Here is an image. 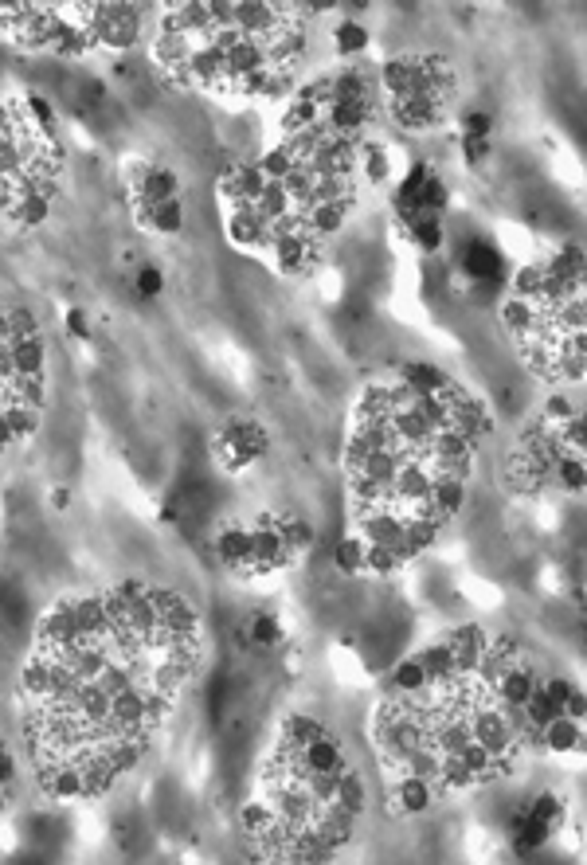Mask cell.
Segmentation results:
<instances>
[{"instance_id": "1", "label": "cell", "mask_w": 587, "mask_h": 865, "mask_svg": "<svg viewBox=\"0 0 587 865\" xmlns=\"http://www.w3.org/2000/svg\"><path fill=\"white\" fill-rule=\"evenodd\" d=\"M267 451H271V435L259 423H251V419H227L224 431L212 443V455H216V462L224 466L227 474L247 470L251 462H259Z\"/></svg>"}, {"instance_id": "2", "label": "cell", "mask_w": 587, "mask_h": 865, "mask_svg": "<svg viewBox=\"0 0 587 865\" xmlns=\"http://www.w3.org/2000/svg\"><path fill=\"white\" fill-rule=\"evenodd\" d=\"M294 556L290 548L282 545V533L274 525V517H263L255 529H251V576H267V572H278L286 568Z\"/></svg>"}, {"instance_id": "3", "label": "cell", "mask_w": 587, "mask_h": 865, "mask_svg": "<svg viewBox=\"0 0 587 865\" xmlns=\"http://www.w3.org/2000/svg\"><path fill=\"white\" fill-rule=\"evenodd\" d=\"M462 274L470 278V286L497 290L501 278H505V259H501V251L490 247L486 239H474V243H466V251H462Z\"/></svg>"}, {"instance_id": "4", "label": "cell", "mask_w": 587, "mask_h": 865, "mask_svg": "<svg viewBox=\"0 0 587 865\" xmlns=\"http://www.w3.org/2000/svg\"><path fill=\"white\" fill-rule=\"evenodd\" d=\"M40 787H44L51 799H59V803H79V799H87L79 760H40Z\"/></svg>"}, {"instance_id": "5", "label": "cell", "mask_w": 587, "mask_h": 865, "mask_svg": "<svg viewBox=\"0 0 587 865\" xmlns=\"http://www.w3.org/2000/svg\"><path fill=\"white\" fill-rule=\"evenodd\" d=\"M443 642H447V650H451L458 674H478L482 654H486V646H490V635H486L482 627H474V623H462V627H451V631L443 635Z\"/></svg>"}, {"instance_id": "6", "label": "cell", "mask_w": 587, "mask_h": 865, "mask_svg": "<svg viewBox=\"0 0 587 865\" xmlns=\"http://www.w3.org/2000/svg\"><path fill=\"white\" fill-rule=\"evenodd\" d=\"M392 106V118L411 130V134H423V130H435L439 122H443V114H447V102H439V98H427V94H411V98H396V102H388Z\"/></svg>"}, {"instance_id": "7", "label": "cell", "mask_w": 587, "mask_h": 865, "mask_svg": "<svg viewBox=\"0 0 587 865\" xmlns=\"http://www.w3.org/2000/svg\"><path fill=\"white\" fill-rule=\"evenodd\" d=\"M224 231L239 251H267V243H271V228L251 208H227Z\"/></svg>"}, {"instance_id": "8", "label": "cell", "mask_w": 587, "mask_h": 865, "mask_svg": "<svg viewBox=\"0 0 587 865\" xmlns=\"http://www.w3.org/2000/svg\"><path fill=\"white\" fill-rule=\"evenodd\" d=\"M216 556L220 564L239 572V576H251V529L247 525H224L216 533Z\"/></svg>"}, {"instance_id": "9", "label": "cell", "mask_w": 587, "mask_h": 865, "mask_svg": "<svg viewBox=\"0 0 587 865\" xmlns=\"http://www.w3.org/2000/svg\"><path fill=\"white\" fill-rule=\"evenodd\" d=\"M435 803V787L419 775H396L392 779V811L400 815H423Z\"/></svg>"}, {"instance_id": "10", "label": "cell", "mask_w": 587, "mask_h": 865, "mask_svg": "<svg viewBox=\"0 0 587 865\" xmlns=\"http://www.w3.org/2000/svg\"><path fill=\"white\" fill-rule=\"evenodd\" d=\"M8 357H12L16 380H24V376H44L47 372V345L40 333H36V337H12V341H8Z\"/></svg>"}, {"instance_id": "11", "label": "cell", "mask_w": 587, "mask_h": 865, "mask_svg": "<svg viewBox=\"0 0 587 865\" xmlns=\"http://www.w3.org/2000/svg\"><path fill=\"white\" fill-rule=\"evenodd\" d=\"M537 744H544V748H548V752H556V756L580 752V748H584V721L556 717V721H548V725L537 732Z\"/></svg>"}, {"instance_id": "12", "label": "cell", "mask_w": 587, "mask_h": 865, "mask_svg": "<svg viewBox=\"0 0 587 865\" xmlns=\"http://www.w3.org/2000/svg\"><path fill=\"white\" fill-rule=\"evenodd\" d=\"M134 212H137V220L149 231H157V235H177V231L184 228L181 200H161V204H141V200H134Z\"/></svg>"}, {"instance_id": "13", "label": "cell", "mask_w": 587, "mask_h": 865, "mask_svg": "<svg viewBox=\"0 0 587 865\" xmlns=\"http://www.w3.org/2000/svg\"><path fill=\"white\" fill-rule=\"evenodd\" d=\"M396 380H400L404 388H411V392H419V396H439V392H447V388L454 384L443 368L423 365V361H407V365L400 368Z\"/></svg>"}, {"instance_id": "14", "label": "cell", "mask_w": 587, "mask_h": 865, "mask_svg": "<svg viewBox=\"0 0 587 865\" xmlns=\"http://www.w3.org/2000/svg\"><path fill=\"white\" fill-rule=\"evenodd\" d=\"M177 192H181L177 173L153 165V169L145 173V181L134 188V200H141V204H161V200H177Z\"/></svg>"}, {"instance_id": "15", "label": "cell", "mask_w": 587, "mask_h": 865, "mask_svg": "<svg viewBox=\"0 0 587 865\" xmlns=\"http://www.w3.org/2000/svg\"><path fill=\"white\" fill-rule=\"evenodd\" d=\"M407 235H411V243L419 247V251H427V255H435V251H443V243H447V235H443V216H427V212H415V216H407Z\"/></svg>"}, {"instance_id": "16", "label": "cell", "mask_w": 587, "mask_h": 865, "mask_svg": "<svg viewBox=\"0 0 587 865\" xmlns=\"http://www.w3.org/2000/svg\"><path fill=\"white\" fill-rule=\"evenodd\" d=\"M548 838H552V830H548L544 822L533 819V815H517L513 826H509V842H513V850H517L521 858L533 854V850H541Z\"/></svg>"}, {"instance_id": "17", "label": "cell", "mask_w": 587, "mask_h": 865, "mask_svg": "<svg viewBox=\"0 0 587 865\" xmlns=\"http://www.w3.org/2000/svg\"><path fill=\"white\" fill-rule=\"evenodd\" d=\"M325 725L310 717V713H290V717H282V725H278V744L282 748H302V744H310L314 736H321Z\"/></svg>"}, {"instance_id": "18", "label": "cell", "mask_w": 587, "mask_h": 865, "mask_svg": "<svg viewBox=\"0 0 587 865\" xmlns=\"http://www.w3.org/2000/svg\"><path fill=\"white\" fill-rule=\"evenodd\" d=\"M47 216H51V196H44V192L20 196V200L12 204V212H8V220H12L16 228H44Z\"/></svg>"}, {"instance_id": "19", "label": "cell", "mask_w": 587, "mask_h": 865, "mask_svg": "<svg viewBox=\"0 0 587 865\" xmlns=\"http://www.w3.org/2000/svg\"><path fill=\"white\" fill-rule=\"evenodd\" d=\"M368 44H372V36H368V28L357 24V20H341V24L333 28V47H337V55H345V59L364 55Z\"/></svg>"}, {"instance_id": "20", "label": "cell", "mask_w": 587, "mask_h": 865, "mask_svg": "<svg viewBox=\"0 0 587 865\" xmlns=\"http://www.w3.org/2000/svg\"><path fill=\"white\" fill-rule=\"evenodd\" d=\"M274 525L282 533V545L290 548V556H306L314 548V529L306 521H298V517H274Z\"/></svg>"}, {"instance_id": "21", "label": "cell", "mask_w": 587, "mask_h": 865, "mask_svg": "<svg viewBox=\"0 0 587 865\" xmlns=\"http://www.w3.org/2000/svg\"><path fill=\"white\" fill-rule=\"evenodd\" d=\"M239 826L251 834V838H259V834H267L274 826V811L267 799H247L243 803V811H239Z\"/></svg>"}, {"instance_id": "22", "label": "cell", "mask_w": 587, "mask_h": 865, "mask_svg": "<svg viewBox=\"0 0 587 865\" xmlns=\"http://www.w3.org/2000/svg\"><path fill=\"white\" fill-rule=\"evenodd\" d=\"M4 419H8V427H12V435H16V443H24V439H32V435L40 431V411L36 408L4 404Z\"/></svg>"}, {"instance_id": "23", "label": "cell", "mask_w": 587, "mask_h": 865, "mask_svg": "<svg viewBox=\"0 0 587 865\" xmlns=\"http://www.w3.org/2000/svg\"><path fill=\"white\" fill-rule=\"evenodd\" d=\"M333 564L341 568V572H349V576H357L364 572V541L353 533V537H345L341 545L333 548Z\"/></svg>"}, {"instance_id": "24", "label": "cell", "mask_w": 587, "mask_h": 865, "mask_svg": "<svg viewBox=\"0 0 587 865\" xmlns=\"http://www.w3.org/2000/svg\"><path fill=\"white\" fill-rule=\"evenodd\" d=\"M361 165H364V177H368L372 184H384L388 177H392V161H388L384 145H364Z\"/></svg>"}, {"instance_id": "25", "label": "cell", "mask_w": 587, "mask_h": 865, "mask_svg": "<svg viewBox=\"0 0 587 865\" xmlns=\"http://www.w3.org/2000/svg\"><path fill=\"white\" fill-rule=\"evenodd\" d=\"M525 815H533V819L544 822L548 830H556V826L564 822V803H560L552 791H544V795H537V799H533V807H529Z\"/></svg>"}, {"instance_id": "26", "label": "cell", "mask_w": 587, "mask_h": 865, "mask_svg": "<svg viewBox=\"0 0 587 865\" xmlns=\"http://www.w3.org/2000/svg\"><path fill=\"white\" fill-rule=\"evenodd\" d=\"M392 693H415V689H423L427 685V678H423V666L415 662V658H407V662H400L396 670H392Z\"/></svg>"}, {"instance_id": "27", "label": "cell", "mask_w": 587, "mask_h": 865, "mask_svg": "<svg viewBox=\"0 0 587 865\" xmlns=\"http://www.w3.org/2000/svg\"><path fill=\"white\" fill-rule=\"evenodd\" d=\"M4 318H8V341H12V337H36V333H40V318H36L32 310H24V306L4 310Z\"/></svg>"}, {"instance_id": "28", "label": "cell", "mask_w": 587, "mask_h": 865, "mask_svg": "<svg viewBox=\"0 0 587 865\" xmlns=\"http://www.w3.org/2000/svg\"><path fill=\"white\" fill-rule=\"evenodd\" d=\"M251 638H255L259 646H278V642H282V623L274 619L271 611H259V615L251 619Z\"/></svg>"}, {"instance_id": "29", "label": "cell", "mask_w": 587, "mask_h": 865, "mask_svg": "<svg viewBox=\"0 0 587 865\" xmlns=\"http://www.w3.org/2000/svg\"><path fill=\"white\" fill-rule=\"evenodd\" d=\"M134 290L141 294V298H157V294L165 290V274H161V267H141L134 278Z\"/></svg>"}, {"instance_id": "30", "label": "cell", "mask_w": 587, "mask_h": 865, "mask_svg": "<svg viewBox=\"0 0 587 865\" xmlns=\"http://www.w3.org/2000/svg\"><path fill=\"white\" fill-rule=\"evenodd\" d=\"M462 157L466 165H482L490 157V137H462Z\"/></svg>"}, {"instance_id": "31", "label": "cell", "mask_w": 587, "mask_h": 865, "mask_svg": "<svg viewBox=\"0 0 587 865\" xmlns=\"http://www.w3.org/2000/svg\"><path fill=\"white\" fill-rule=\"evenodd\" d=\"M490 130H494V118L482 114V110H474V114L462 118V134L466 137H490Z\"/></svg>"}, {"instance_id": "32", "label": "cell", "mask_w": 587, "mask_h": 865, "mask_svg": "<svg viewBox=\"0 0 587 865\" xmlns=\"http://www.w3.org/2000/svg\"><path fill=\"white\" fill-rule=\"evenodd\" d=\"M67 333L75 337V341H87L91 337V321L83 310H67Z\"/></svg>"}, {"instance_id": "33", "label": "cell", "mask_w": 587, "mask_h": 865, "mask_svg": "<svg viewBox=\"0 0 587 865\" xmlns=\"http://www.w3.org/2000/svg\"><path fill=\"white\" fill-rule=\"evenodd\" d=\"M12 783H16V760H12V752L0 744V787L8 791Z\"/></svg>"}, {"instance_id": "34", "label": "cell", "mask_w": 587, "mask_h": 865, "mask_svg": "<svg viewBox=\"0 0 587 865\" xmlns=\"http://www.w3.org/2000/svg\"><path fill=\"white\" fill-rule=\"evenodd\" d=\"M51 505H55V509H67V505H71V490H67V486H55V490H51Z\"/></svg>"}, {"instance_id": "35", "label": "cell", "mask_w": 587, "mask_h": 865, "mask_svg": "<svg viewBox=\"0 0 587 865\" xmlns=\"http://www.w3.org/2000/svg\"><path fill=\"white\" fill-rule=\"evenodd\" d=\"M0 807H4V787H0Z\"/></svg>"}]
</instances>
